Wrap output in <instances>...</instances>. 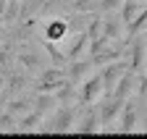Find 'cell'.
Segmentation results:
<instances>
[{
    "instance_id": "1",
    "label": "cell",
    "mask_w": 147,
    "mask_h": 139,
    "mask_svg": "<svg viewBox=\"0 0 147 139\" xmlns=\"http://www.w3.org/2000/svg\"><path fill=\"white\" fill-rule=\"evenodd\" d=\"M76 118H79V105H61L50 121H42L40 131H55V134L76 131Z\"/></svg>"
},
{
    "instance_id": "2",
    "label": "cell",
    "mask_w": 147,
    "mask_h": 139,
    "mask_svg": "<svg viewBox=\"0 0 147 139\" xmlns=\"http://www.w3.org/2000/svg\"><path fill=\"white\" fill-rule=\"evenodd\" d=\"M105 95H108L105 92V81H102V74L97 71V74H92V76H87L82 81V87H79V105H84V108L100 105Z\"/></svg>"
},
{
    "instance_id": "3",
    "label": "cell",
    "mask_w": 147,
    "mask_h": 139,
    "mask_svg": "<svg viewBox=\"0 0 147 139\" xmlns=\"http://www.w3.org/2000/svg\"><path fill=\"white\" fill-rule=\"evenodd\" d=\"M68 81V71L66 66H53V68H45L40 74V81H37V89L40 92H55L58 87H63Z\"/></svg>"
},
{
    "instance_id": "4",
    "label": "cell",
    "mask_w": 147,
    "mask_h": 139,
    "mask_svg": "<svg viewBox=\"0 0 147 139\" xmlns=\"http://www.w3.org/2000/svg\"><path fill=\"white\" fill-rule=\"evenodd\" d=\"M131 66H126V60L123 58H118V60H113V63H105V66H100V74H102V81H105V92L110 95L116 89V84H118V79L129 71Z\"/></svg>"
},
{
    "instance_id": "5",
    "label": "cell",
    "mask_w": 147,
    "mask_h": 139,
    "mask_svg": "<svg viewBox=\"0 0 147 139\" xmlns=\"http://www.w3.org/2000/svg\"><path fill=\"white\" fill-rule=\"evenodd\" d=\"M97 63H95V58H76V60H68V66H66V71H68V81H74V84H79L82 87V81L89 76V71L95 68Z\"/></svg>"
},
{
    "instance_id": "6",
    "label": "cell",
    "mask_w": 147,
    "mask_h": 139,
    "mask_svg": "<svg viewBox=\"0 0 147 139\" xmlns=\"http://www.w3.org/2000/svg\"><path fill=\"white\" fill-rule=\"evenodd\" d=\"M137 89H139V74L129 68V71L118 79L116 89L110 92V95H116V97H121V100H129V97H134V95H137Z\"/></svg>"
},
{
    "instance_id": "7",
    "label": "cell",
    "mask_w": 147,
    "mask_h": 139,
    "mask_svg": "<svg viewBox=\"0 0 147 139\" xmlns=\"http://www.w3.org/2000/svg\"><path fill=\"white\" fill-rule=\"evenodd\" d=\"M134 129H137V105H134V100L129 97L126 105H123V110H121V115H118L116 131H121V134H131Z\"/></svg>"
},
{
    "instance_id": "8",
    "label": "cell",
    "mask_w": 147,
    "mask_h": 139,
    "mask_svg": "<svg viewBox=\"0 0 147 139\" xmlns=\"http://www.w3.org/2000/svg\"><path fill=\"white\" fill-rule=\"evenodd\" d=\"M129 66H131V71H137L139 76L147 71V37H137L134 40V50H131Z\"/></svg>"
},
{
    "instance_id": "9",
    "label": "cell",
    "mask_w": 147,
    "mask_h": 139,
    "mask_svg": "<svg viewBox=\"0 0 147 139\" xmlns=\"http://www.w3.org/2000/svg\"><path fill=\"white\" fill-rule=\"evenodd\" d=\"M18 63H21V68L29 71V74H42L45 71L42 55L37 53V50H29V47H21V53H18Z\"/></svg>"
},
{
    "instance_id": "10",
    "label": "cell",
    "mask_w": 147,
    "mask_h": 139,
    "mask_svg": "<svg viewBox=\"0 0 147 139\" xmlns=\"http://www.w3.org/2000/svg\"><path fill=\"white\" fill-rule=\"evenodd\" d=\"M68 29H71L68 19H50L45 24V40L47 42H63V37L68 34Z\"/></svg>"
},
{
    "instance_id": "11",
    "label": "cell",
    "mask_w": 147,
    "mask_h": 139,
    "mask_svg": "<svg viewBox=\"0 0 147 139\" xmlns=\"http://www.w3.org/2000/svg\"><path fill=\"white\" fill-rule=\"evenodd\" d=\"M100 131H102V118H100V108L89 105L87 121L76 126V134H100Z\"/></svg>"
},
{
    "instance_id": "12",
    "label": "cell",
    "mask_w": 147,
    "mask_h": 139,
    "mask_svg": "<svg viewBox=\"0 0 147 139\" xmlns=\"http://www.w3.org/2000/svg\"><path fill=\"white\" fill-rule=\"evenodd\" d=\"M55 97H58L61 105H79V84L66 81L63 87L55 89Z\"/></svg>"
},
{
    "instance_id": "13",
    "label": "cell",
    "mask_w": 147,
    "mask_h": 139,
    "mask_svg": "<svg viewBox=\"0 0 147 139\" xmlns=\"http://www.w3.org/2000/svg\"><path fill=\"white\" fill-rule=\"evenodd\" d=\"M144 8H147V0H126V3L121 5V19H123V24L129 26Z\"/></svg>"
},
{
    "instance_id": "14",
    "label": "cell",
    "mask_w": 147,
    "mask_h": 139,
    "mask_svg": "<svg viewBox=\"0 0 147 139\" xmlns=\"http://www.w3.org/2000/svg\"><path fill=\"white\" fill-rule=\"evenodd\" d=\"M5 110L11 113V115H26V113H32L34 110V97H13L8 105H5Z\"/></svg>"
},
{
    "instance_id": "15",
    "label": "cell",
    "mask_w": 147,
    "mask_h": 139,
    "mask_svg": "<svg viewBox=\"0 0 147 139\" xmlns=\"http://www.w3.org/2000/svg\"><path fill=\"white\" fill-rule=\"evenodd\" d=\"M121 45H108V47H102L100 53H95L92 58H95V63L97 66H105V63H113V60H118L121 58V50H118Z\"/></svg>"
},
{
    "instance_id": "16",
    "label": "cell",
    "mask_w": 147,
    "mask_h": 139,
    "mask_svg": "<svg viewBox=\"0 0 147 139\" xmlns=\"http://www.w3.org/2000/svg\"><path fill=\"white\" fill-rule=\"evenodd\" d=\"M123 3H126V0H100V11H102V13L116 11V8H121Z\"/></svg>"
},
{
    "instance_id": "17",
    "label": "cell",
    "mask_w": 147,
    "mask_h": 139,
    "mask_svg": "<svg viewBox=\"0 0 147 139\" xmlns=\"http://www.w3.org/2000/svg\"><path fill=\"white\" fill-rule=\"evenodd\" d=\"M3 87H5V79H3V76H0V89H3Z\"/></svg>"
},
{
    "instance_id": "18",
    "label": "cell",
    "mask_w": 147,
    "mask_h": 139,
    "mask_svg": "<svg viewBox=\"0 0 147 139\" xmlns=\"http://www.w3.org/2000/svg\"><path fill=\"white\" fill-rule=\"evenodd\" d=\"M0 19H3V16H0Z\"/></svg>"
}]
</instances>
